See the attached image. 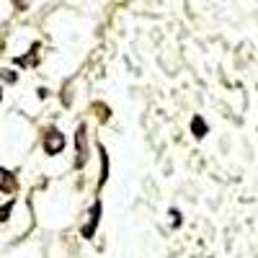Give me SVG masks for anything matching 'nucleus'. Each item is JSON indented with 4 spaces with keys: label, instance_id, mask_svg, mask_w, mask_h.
Returning a JSON list of instances; mask_svg holds the SVG:
<instances>
[{
    "label": "nucleus",
    "instance_id": "nucleus-1",
    "mask_svg": "<svg viewBox=\"0 0 258 258\" xmlns=\"http://www.w3.org/2000/svg\"><path fill=\"white\" fill-rule=\"evenodd\" d=\"M62 147H64L62 132H57V129H49L47 137H44V153H47V155H57V153H62Z\"/></svg>",
    "mask_w": 258,
    "mask_h": 258
},
{
    "label": "nucleus",
    "instance_id": "nucleus-2",
    "mask_svg": "<svg viewBox=\"0 0 258 258\" xmlns=\"http://www.w3.org/2000/svg\"><path fill=\"white\" fill-rule=\"evenodd\" d=\"M98 220H101V202L93 204V209H91V222L83 227V238H93V232H96V227H98Z\"/></svg>",
    "mask_w": 258,
    "mask_h": 258
},
{
    "label": "nucleus",
    "instance_id": "nucleus-3",
    "mask_svg": "<svg viewBox=\"0 0 258 258\" xmlns=\"http://www.w3.org/2000/svg\"><path fill=\"white\" fill-rule=\"evenodd\" d=\"M75 142H78V160H75V165H78V168H83V165H85V158H88V150H85V126H80V129H78Z\"/></svg>",
    "mask_w": 258,
    "mask_h": 258
},
{
    "label": "nucleus",
    "instance_id": "nucleus-4",
    "mask_svg": "<svg viewBox=\"0 0 258 258\" xmlns=\"http://www.w3.org/2000/svg\"><path fill=\"white\" fill-rule=\"evenodd\" d=\"M191 129H194V135H197V137H204L207 135V124H204L202 116H194L191 119Z\"/></svg>",
    "mask_w": 258,
    "mask_h": 258
},
{
    "label": "nucleus",
    "instance_id": "nucleus-5",
    "mask_svg": "<svg viewBox=\"0 0 258 258\" xmlns=\"http://www.w3.org/2000/svg\"><path fill=\"white\" fill-rule=\"evenodd\" d=\"M36 49H39V44L31 47V54H29V57H16V62H18V64H34V62H36Z\"/></svg>",
    "mask_w": 258,
    "mask_h": 258
},
{
    "label": "nucleus",
    "instance_id": "nucleus-6",
    "mask_svg": "<svg viewBox=\"0 0 258 258\" xmlns=\"http://www.w3.org/2000/svg\"><path fill=\"white\" fill-rule=\"evenodd\" d=\"M11 209H13V202H8L3 209H0V222H6L8 220V214H11Z\"/></svg>",
    "mask_w": 258,
    "mask_h": 258
},
{
    "label": "nucleus",
    "instance_id": "nucleus-7",
    "mask_svg": "<svg viewBox=\"0 0 258 258\" xmlns=\"http://www.w3.org/2000/svg\"><path fill=\"white\" fill-rule=\"evenodd\" d=\"M0 78L8 83H16V73H11V70H0Z\"/></svg>",
    "mask_w": 258,
    "mask_h": 258
},
{
    "label": "nucleus",
    "instance_id": "nucleus-8",
    "mask_svg": "<svg viewBox=\"0 0 258 258\" xmlns=\"http://www.w3.org/2000/svg\"><path fill=\"white\" fill-rule=\"evenodd\" d=\"M29 3H31V0H13V6H16L18 11H26V8H29Z\"/></svg>",
    "mask_w": 258,
    "mask_h": 258
},
{
    "label": "nucleus",
    "instance_id": "nucleus-9",
    "mask_svg": "<svg viewBox=\"0 0 258 258\" xmlns=\"http://www.w3.org/2000/svg\"><path fill=\"white\" fill-rule=\"evenodd\" d=\"M0 98H3V93H0Z\"/></svg>",
    "mask_w": 258,
    "mask_h": 258
}]
</instances>
